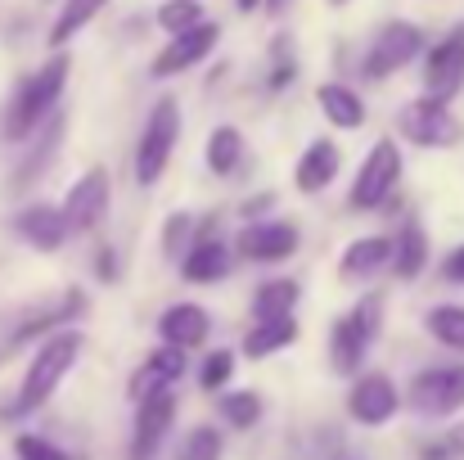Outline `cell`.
Listing matches in <instances>:
<instances>
[{"mask_svg": "<svg viewBox=\"0 0 464 460\" xmlns=\"http://www.w3.org/2000/svg\"><path fill=\"white\" fill-rule=\"evenodd\" d=\"M180 271L194 285H212V280H221L230 271V249L217 244V240H198V244H189V258L180 262Z\"/></svg>", "mask_w": 464, "mask_h": 460, "instance_id": "obj_18", "label": "cell"}, {"mask_svg": "<svg viewBox=\"0 0 464 460\" xmlns=\"http://www.w3.org/2000/svg\"><path fill=\"white\" fill-rule=\"evenodd\" d=\"M447 280H456V285H464V244L447 258Z\"/></svg>", "mask_w": 464, "mask_h": 460, "instance_id": "obj_33", "label": "cell"}, {"mask_svg": "<svg viewBox=\"0 0 464 460\" xmlns=\"http://www.w3.org/2000/svg\"><path fill=\"white\" fill-rule=\"evenodd\" d=\"M221 416H226L235 429H253V425L262 420V402H257V393H226V397H221Z\"/></svg>", "mask_w": 464, "mask_h": 460, "instance_id": "obj_29", "label": "cell"}, {"mask_svg": "<svg viewBox=\"0 0 464 460\" xmlns=\"http://www.w3.org/2000/svg\"><path fill=\"white\" fill-rule=\"evenodd\" d=\"M104 5H109V0H68V5H63V14H59V18H54V27H50V45H54V50H59V45H68V41H72V36H77V32H82V27H86Z\"/></svg>", "mask_w": 464, "mask_h": 460, "instance_id": "obj_24", "label": "cell"}, {"mask_svg": "<svg viewBox=\"0 0 464 460\" xmlns=\"http://www.w3.org/2000/svg\"><path fill=\"white\" fill-rule=\"evenodd\" d=\"M180 460H221V434L217 429H194L180 447Z\"/></svg>", "mask_w": 464, "mask_h": 460, "instance_id": "obj_30", "label": "cell"}, {"mask_svg": "<svg viewBox=\"0 0 464 460\" xmlns=\"http://www.w3.org/2000/svg\"><path fill=\"white\" fill-rule=\"evenodd\" d=\"M383 262H392V240H383V235H365V240L347 244V253H343L338 271L356 280V276H374Z\"/></svg>", "mask_w": 464, "mask_h": 460, "instance_id": "obj_21", "label": "cell"}, {"mask_svg": "<svg viewBox=\"0 0 464 460\" xmlns=\"http://www.w3.org/2000/svg\"><path fill=\"white\" fill-rule=\"evenodd\" d=\"M82 347H86V334H82V329H54V334L41 343V352L32 357V366H27V375H23V388H18V397H14V411H36V406H45L50 393H59V384H63L68 370L77 366Z\"/></svg>", "mask_w": 464, "mask_h": 460, "instance_id": "obj_1", "label": "cell"}, {"mask_svg": "<svg viewBox=\"0 0 464 460\" xmlns=\"http://www.w3.org/2000/svg\"><path fill=\"white\" fill-rule=\"evenodd\" d=\"M239 153H244V136L235 127H217L212 132V141H208V167L217 176H230L239 167Z\"/></svg>", "mask_w": 464, "mask_h": 460, "instance_id": "obj_25", "label": "cell"}, {"mask_svg": "<svg viewBox=\"0 0 464 460\" xmlns=\"http://www.w3.org/2000/svg\"><path fill=\"white\" fill-rule=\"evenodd\" d=\"M77 311H82V294H77V289H68V294H63V303H50V307H41V311H32V316L18 325V334H14V338L23 343V338H32V334H41V329H50V325H59L63 316H77Z\"/></svg>", "mask_w": 464, "mask_h": 460, "instance_id": "obj_26", "label": "cell"}, {"mask_svg": "<svg viewBox=\"0 0 464 460\" xmlns=\"http://www.w3.org/2000/svg\"><path fill=\"white\" fill-rule=\"evenodd\" d=\"M198 23H203V5H198V0H167V5L158 9V27L171 32V36H180V32H189V27H198Z\"/></svg>", "mask_w": 464, "mask_h": 460, "instance_id": "obj_28", "label": "cell"}, {"mask_svg": "<svg viewBox=\"0 0 464 460\" xmlns=\"http://www.w3.org/2000/svg\"><path fill=\"white\" fill-rule=\"evenodd\" d=\"M208 329H212V320H208V311L194 303H176L162 311V320H158V334H162V343L167 347H198L203 338H208Z\"/></svg>", "mask_w": 464, "mask_h": 460, "instance_id": "obj_15", "label": "cell"}, {"mask_svg": "<svg viewBox=\"0 0 464 460\" xmlns=\"http://www.w3.org/2000/svg\"><path fill=\"white\" fill-rule=\"evenodd\" d=\"M411 406L424 416H456L464 406V366H438V370L415 375Z\"/></svg>", "mask_w": 464, "mask_h": 460, "instance_id": "obj_7", "label": "cell"}, {"mask_svg": "<svg viewBox=\"0 0 464 460\" xmlns=\"http://www.w3.org/2000/svg\"><path fill=\"white\" fill-rule=\"evenodd\" d=\"M397 176H401V153H397L392 141H379L374 150L365 153V162H361V171L352 181V208H379L392 194Z\"/></svg>", "mask_w": 464, "mask_h": 460, "instance_id": "obj_6", "label": "cell"}, {"mask_svg": "<svg viewBox=\"0 0 464 460\" xmlns=\"http://www.w3.org/2000/svg\"><path fill=\"white\" fill-rule=\"evenodd\" d=\"M235 249L253 262H280V258H294L298 249V230L289 221H253L239 230Z\"/></svg>", "mask_w": 464, "mask_h": 460, "instance_id": "obj_14", "label": "cell"}, {"mask_svg": "<svg viewBox=\"0 0 464 460\" xmlns=\"http://www.w3.org/2000/svg\"><path fill=\"white\" fill-rule=\"evenodd\" d=\"M217 36H221V27H217V23H198V27H189V32L171 36V41H167V50L154 59V68H150V73H154V77H176V73H185V68L203 64V59L212 54Z\"/></svg>", "mask_w": 464, "mask_h": 460, "instance_id": "obj_12", "label": "cell"}, {"mask_svg": "<svg viewBox=\"0 0 464 460\" xmlns=\"http://www.w3.org/2000/svg\"><path fill=\"white\" fill-rule=\"evenodd\" d=\"M464 82V23L451 27L442 36L438 50H429V64H424V86H429V100H451Z\"/></svg>", "mask_w": 464, "mask_h": 460, "instance_id": "obj_10", "label": "cell"}, {"mask_svg": "<svg viewBox=\"0 0 464 460\" xmlns=\"http://www.w3.org/2000/svg\"><path fill=\"white\" fill-rule=\"evenodd\" d=\"M176 416V393L171 384H162L154 393L140 397V420H136V438H131V460H154V452L162 447L167 429Z\"/></svg>", "mask_w": 464, "mask_h": 460, "instance_id": "obj_11", "label": "cell"}, {"mask_svg": "<svg viewBox=\"0 0 464 460\" xmlns=\"http://www.w3.org/2000/svg\"><path fill=\"white\" fill-rule=\"evenodd\" d=\"M392 262H397V276H406V280L424 271V262H429V235H424L420 221H406L401 226V240L392 244Z\"/></svg>", "mask_w": 464, "mask_h": 460, "instance_id": "obj_22", "label": "cell"}, {"mask_svg": "<svg viewBox=\"0 0 464 460\" xmlns=\"http://www.w3.org/2000/svg\"><path fill=\"white\" fill-rule=\"evenodd\" d=\"M230 370H235V352L217 347V352H208V361H203V375H198V384H203V388H221V384L230 379Z\"/></svg>", "mask_w": 464, "mask_h": 460, "instance_id": "obj_31", "label": "cell"}, {"mask_svg": "<svg viewBox=\"0 0 464 460\" xmlns=\"http://www.w3.org/2000/svg\"><path fill=\"white\" fill-rule=\"evenodd\" d=\"M14 226H18V235H23L27 244H36L41 253H50V249H59V244L68 240V221H63V212L50 208V203H32V208H23Z\"/></svg>", "mask_w": 464, "mask_h": 460, "instance_id": "obj_16", "label": "cell"}, {"mask_svg": "<svg viewBox=\"0 0 464 460\" xmlns=\"http://www.w3.org/2000/svg\"><path fill=\"white\" fill-rule=\"evenodd\" d=\"M298 190L303 194H320L334 176H338V150L329 141H311V150L298 158Z\"/></svg>", "mask_w": 464, "mask_h": 460, "instance_id": "obj_19", "label": "cell"}, {"mask_svg": "<svg viewBox=\"0 0 464 460\" xmlns=\"http://www.w3.org/2000/svg\"><path fill=\"white\" fill-rule=\"evenodd\" d=\"M420 50H424V32H420L415 23H388V27L379 32L370 59H365V77H374V82H379V77H392V73L406 68Z\"/></svg>", "mask_w": 464, "mask_h": 460, "instance_id": "obj_9", "label": "cell"}, {"mask_svg": "<svg viewBox=\"0 0 464 460\" xmlns=\"http://www.w3.org/2000/svg\"><path fill=\"white\" fill-rule=\"evenodd\" d=\"M14 456L18 460H68L54 443H45V438H36V434H18V438H14Z\"/></svg>", "mask_w": 464, "mask_h": 460, "instance_id": "obj_32", "label": "cell"}, {"mask_svg": "<svg viewBox=\"0 0 464 460\" xmlns=\"http://www.w3.org/2000/svg\"><path fill=\"white\" fill-rule=\"evenodd\" d=\"M315 100H320V113H324L334 127H343V132H356V127L365 122V104H361V95L347 91V86H338V82H324V86L315 91Z\"/></svg>", "mask_w": 464, "mask_h": 460, "instance_id": "obj_17", "label": "cell"}, {"mask_svg": "<svg viewBox=\"0 0 464 460\" xmlns=\"http://www.w3.org/2000/svg\"><path fill=\"white\" fill-rule=\"evenodd\" d=\"M176 141H180V104L167 95V100L154 104V113L145 122V136L136 145V181L140 185H158L162 181V171H167V162L176 153Z\"/></svg>", "mask_w": 464, "mask_h": 460, "instance_id": "obj_3", "label": "cell"}, {"mask_svg": "<svg viewBox=\"0 0 464 460\" xmlns=\"http://www.w3.org/2000/svg\"><path fill=\"white\" fill-rule=\"evenodd\" d=\"M266 5H271V9H285V5H289V0H266Z\"/></svg>", "mask_w": 464, "mask_h": 460, "instance_id": "obj_36", "label": "cell"}, {"mask_svg": "<svg viewBox=\"0 0 464 460\" xmlns=\"http://www.w3.org/2000/svg\"><path fill=\"white\" fill-rule=\"evenodd\" d=\"M235 5H239V9H257L262 0H235Z\"/></svg>", "mask_w": 464, "mask_h": 460, "instance_id": "obj_34", "label": "cell"}, {"mask_svg": "<svg viewBox=\"0 0 464 460\" xmlns=\"http://www.w3.org/2000/svg\"><path fill=\"white\" fill-rule=\"evenodd\" d=\"M397 122H401L406 141H415L424 150H447V145L460 141V122L451 118V109L442 100H429V95L415 100V104H406Z\"/></svg>", "mask_w": 464, "mask_h": 460, "instance_id": "obj_5", "label": "cell"}, {"mask_svg": "<svg viewBox=\"0 0 464 460\" xmlns=\"http://www.w3.org/2000/svg\"><path fill=\"white\" fill-rule=\"evenodd\" d=\"M334 5H347V0H334Z\"/></svg>", "mask_w": 464, "mask_h": 460, "instance_id": "obj_37", "label": "cell"}, {"mask_svg": "<svg viewBox=\"0 0 464 460\" xmlns=\"http://www.w3.org/2000/svg\"><path fill=\"white\" fill-rule=\"evenodd\" d=\"M68 54H54L45 68H36L18 91H14V100H9V109H5V141H27L32 136V127L59 104V95H63V82H68Z\"/></svg>", "mask_w": 464, "mask_h": 460, "instance_id": "obj_2", "label": "cell"}, {"mask_svg": "<svg viewBox=\"0 0 464 460\" xmlns=\"http://www.w3.org/2000/svg\"><path fill=\"white\" fill-rule=\"evenodd\" d=\"M298 338V325L294 316H280V320H257L244 338V357L248 361H262V357H276L280 347H289Z\"/></svg>", "mask_w": 464, "mask_h": 460, "instance_id": "obj_20", "label": "cell"}, {"mask_svg": "<svg viewBox=\"0 0 464 460\" xmlns=\"http://www.w3.org/2000/svg\"><path fill=\"white\" fill-rule=\"evenodd\" d=\"M109 171L104 167H91V171H82V181L68 190V199H63V221H68V230H95L104 217H109Z\"/></svg>", "mask_w": 464, "mask_h": 460, "instance_id": "obj_8", "label": "cell"}, {"mask_svg": "<svg viewBox=\"0 0 464 460\" xmlns=\"http://www.w3.org/2000/svg\"><path fill=\"white\" fill-rule=\"evenodd\" d=\"M451 443H456V447H460V452H464V425H460V429H456V438H451Z\"/></svg>", "mask_w": 464, "mask_h": 460, "instance_id": "obj_35", "label": "cell"}, {"mask_svg": "<svg viewBox=\"0 0 464 460\" xmlns=\"http://www.w3.org/2000/svg\"><path fill=\"white\" fill-rule=\"evenodd\" d=\"M379 325H383V299H379V294L361 299V303L334 325L329 357H334V370H338V375H347V370H356V366L365 361V352H370V343H374Z\"/></svg>", "mask_w": 464, "mask_h": 460, "instance_id": "obj_4", "label": "cell"}, {"mask_svg": "<svg viewBox=\"0 0 464 460\" xmlns=\"http://www.w3.org/2000/svg\"><path fill=\"white\" fill-rule=\"evenodd\" d=\"M397 406H401V397H397L388 375H361L356 388L347 393V411L361 425H388L397 416Z\"/></svg>", "mask_w": 464, "mask_h": 460, "instance_id": "obj_13", "label": "cell"}, {"mask_svg": "<svg viewBox=\"0 0 464 460\" xmlns=\"http://www.w3.org/2000/svg\"><path fill=\"white\" fill-rule=\"evenodd\" d=\"M298 307V285L294 280H266L253 299V316L257 320H280V316H294Z\"/></svg>", "mask_w": 464, "mask_h": 460, "instance_id": "obj_23", "label": "cell"}, {"mask_svg": "<svg viewBox=\"0 0 464 460\" xmlns=\"http://www.w3.org/2000/svg\"><path fill=\"white\" fill-rule=\"evenodd\" d=\"M429 334L438 343H447L451 352H464V307L456 303H442L429 311Z\"/></svg>", "mask_w": 464, "mask_h": 460, "instance_id": "obj_27", "label": "cell"}]
</instances>
